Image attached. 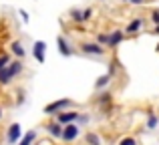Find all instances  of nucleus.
<instances>
[{"label":"nucleus","mask_w":159,"mask_h":145,"mask_svg":"<svg viewBox=\"0 0 159 145\" xmlns=\"http://www.w3.org/2000/svg\"><path fill=\"white\" fill-rule=\"evenodd\" d=\"M22 73H24V63L20 59H12L10 63L0 71V85H2V87L10 85V83L16 81Z\"/></svg>","instance_id":"1"},{"label":"nucleus","mask_w":159,"mask_h":145,"mask_svg":"<svg viewBox=\"0 0 159 145\" xmlns=\"http://www.w3.org/2000/svg\"><path fill=\"white\" fill-rule=\"evenodd\" d=\"M75 107H77V105H75L73 99L62 97V99H57V101H52V103H48V105H44L43 113L48 115V117H57L58 113H62V111H66V109H75Z\"/></svg>","instance_id":"2"},{"label":"nucleus","mask_w":159,"mask_h":145,"mask_svg":"<svg viewBox=\"0 0 159 145\" xmlns=\"http://www.w3.org/2000/svg\"><path fill=\"white\" fill-rule=\"evenodd\" d=\"M79 51H81L85 57L103 59V57H105V52H107V48L101 47L99 43H95V40H83V43H79Z\"/></svg>","instance_id":"3"},{"label":"nucleus","mask_w":159,"mask_h":145,"mask_svg":"<svg viewBox=\"0 0 159 145\" xmlns=\"http://www.w3.org/2000/svg\"><path fill=\"white\" fill-rule=\"evenodd\" d=\"M22 137V125L20 123H10L6 129V143L8 145H16Z\"/></svg>","instance_id":"4"},{"label":"nucleus","mask_w":159,"mask_h":145,"mask_svg":"<svg viewBox=\"0 0 159 145\" xmlns=\"http://www.w3.org/2000/svg\"><path fill=\"white\" fill-rule=\"evenodd\" d=\"M81 135V127H79V123H69V125L62 127V141L65 143H73L75 139Z\"/></svg>","instance_id":"5"},{"label":"nucleus","mask_w":159,"mask_h":145,"mask_svg":"<svg viewBox=\"0 0 159 145\" xmlns=\"http://www.w3.org/2000/svg\"><path fill=\"white\" fill-rule=\"evenodd\" d=\"M32 59L39 65H44V61H47V43L44 40H34V44H32Z\"/></svg>","instance_id":"6"},{"label":"nucleus","mask_w":159,"mask_h":145,"mask_svg":"<svg viewBox=\"0 0 159 145\" xmlns=\"http://www.w3.org/2000/svg\"><path fill=\"white\" fill-rule=\"evenodd\" d=\"M57 48H58V52H61L62 57H73L75 55V48H73V44H70V40L66 39V36H62V34L57 36Z\"/></svg>","instance_id":"7"},{"label":"nucleus","mask_w":159,"mask_h":145,"mask_svg":"<svg viewBox=\"0 0 159 145\" xmlns=\"http://www.w3.org/2000/svg\"><path fill=\"white\" fill-rule=\"evenodd\" d=\"M79 115H81V113H79L77 109H66V111H62V113H58L54 119H57L61 125H69V123H77Z\"/></svg>","instance_id":"8"},{"label":"nucleus","mask_w":159,"mask_h":145,"mask_svg":"<svg viewBox=\"0 0 159 145\" xmlns=\"http://www.w3.org/2000/svg\"><path fill=\"white\" fill-rule=\"evenodd\" d=\"M10 52H12V57H14V59H20V61H22L24 57H26V48H24L22 40H12V43H10Z\"/></svg>","instance_id":"9"},{"label":"nucleus","mask_w":159,"mask_h":145,"mask_svg":"<svg viewBox=\"0 0 159 145\" xmlns=\"http://www.w3.org/2000/svg\"><path fill=\"white\" fill-rule=\"evenodd\" d=\"M123 40H125V32H123V30H111V32H109V47H107V48L119 47Z\"/></svg>","instance_id":"10"},{"label":"nucleus","mask_w":159,"mask_h":145,"mask_svg":"<svg viewBox=\"0 0 159 145\" xmlns=\"http://www.w3.org/2000/svg\"><path fill=\"white\" fill-rule=\"evenodd\" d=\"M62 127H65V125H61V123L54 119V121H51V123L47 125V131H48V135H51V137L61 139V137H62Z\"/></svg>","instance_id":"11"},{"label":"nucleus","mask_w":159,"mask_h":145,"mask_svg":"<svg viewBox=\"0 0 159 145\" xmlns=\"http://www.w3.org/2000/svg\"><path fill=\"white\" fill-rule=\"evenodd\" d=\"M143 24H145V20H143V18H133L131 22L127 24V28H125L123 32H127V34H137V32L143 28Z\"/></svg>","instance_id":"12"},{"label":"nucleus","mask_w":159,"mask_h":145,"mask_svg":"<svg viewBox=\"0 0 159 145\" xmlns=\"http://www.w3.org/2000/svg\"><path fill=\"white\" fill-rule=\"evenodd\" d=\"M111 81H113V77H111L109 73L101 75V77H97V81H95V91H103V89H107V87L111 85Z\"/></svg>","instance_id":"13"},{"label":"nucleus","mask_w":159,"mask_h":145,"mask_svg":"<svg viewBox=\"0 0 159 145\" xmlns=\"http://www.w3.org/2000/svg\"><path fill=\"white\" fill-rule=\"evenodd\" d=\"M69 18H70V22H75V24H83L85 22V18H83V8H70Z\"/></svg>","instance_id":"14"},{"label":"nucleus","mask_w":159,"mask_h":145,"mask_svg":"<svg viewBox=\"0 0 159 145\" xmlns=\"http://www.w3.org/2000/svg\"><path fill=\"white\" fill-rule=\"evenodd\" d=\"M111 101H113V95L109 93V91H103V93H99V97H97V105H99V107L111 105Z\"/></svg>","instance_id":"15"},{"label":"nucleus","mask_w":159,"mask_h":145,"mask_svg":"<svg viewBox=\"0 0 159 145\" xmlns=\"http://www.w3.org/2000/svg\"><path fill=\"white\" fill-rule=\"evenodd\" d=\"M34 141H36V131L32 129V131H28V133H24L22 137H20L18 145H32Z\"/></svg>","instance_id":"16"},{"label":"nucleus","mask_w":159,"mask_h":145,"mask_svg":"<svg viewBox=\"0 0 159 145\" xmlns=\"http://www.w3.org/2000/svg\"><path fill=\"white\" fill-rule=\"evenodd\" d=\"M85 143L87 145H101L103 141H101V137H99L95 131H89V133L85 135Z\"/></svg>","instance_id":"17"},{"label":"nucleus","mask_w":159,"mask_h":145,"mask_svg":"<svg viewBox=\"0 0 159 145\" xmlns=\"http://www.w3.org/2000/svg\"><path fill=\"white\" fill-rule=\"evenodd\" d=\"M95 43H99L101 47H109V32H97V36H95Z\"/></svg>","instance_id":"18"},{"label":"nucleus","mask_w":159,"mask_h":145,"mask_svg":"<svg viewBox=\"0 0 159 145\" xmlns=\"http://www.w3.org/2000/svg\"><path fill=\"white\" fill-rule=\"evenodd\" d=\"M10 61H12V57L8 55V52H0V71H2V69L10 63Z\"/></svg>","instance_id":"19"},{"label":"nucleus","mask_w":159,"mask_h":145,"mask_svg":"<svg viewBox=\"0 0 159 145\" xmlns=\"http://www.w3.org/2000/svg\"><path fill=\"white\" fill-rule=\"evenodd\" d=\"M93 14H95V10L91 6H87V8H83V18H85V22H89L91 18H93Z\"/></svg>","instance_id":"20"},{"label":"nucleus","mask_w":159,"mask_h":145,"mask_svg":"<svg viewBox=\"0 0 159 145\" xmlns=\"http://www.w3.org/2000/svg\"><path fill=\"white\" fill-rule=\"evenodd\" d=\"M157 125H159L157 117H155V115H149V117H147V129H155Z\"/></svg>","instance_id":"21"},{"label":"nucleus","mask_w":159,"mask_h":145,"mask_svg":"<svg viewBox=\"0 0 159 145\" xmlns=\"http://www.w3.org/2000/svg\"><path fill=\"white\" fill-rule=\"evenodd\" d=\"M18 14H20V20H22L24 24H28V22H30V14H28V12L24 10V8H20V10H18Z\"/></svg>","instance_id":"22"},{"label":"nucleus","mask_w":159,"mask_h":145,"mask_svg":"<svg viewBox=\"0 0 159 145\" xmlns=\"http://www.w3.org/2000/svg\"><path fill=\"white\" fill-rule=\"evenodd\" d=\"M117 67H119V63H117V61H111V63H109V75H111V77H115V73H117Z\"/></svg>","instance_id":"23"},{"label":"nucleus","mask_w":159,"mask_h":145,"mask_svg":"<svg viewBox=\"0 0 159 145\" xmlns=\"http://www.w3.org/2000/svg\"><path fill=\"white\" fill-rule=\"evenodd\" d=\"M119 145H137V141H135V137H123L119 141Z\"/></svg>","instance_id":"24"},{"label":"nucleus","mask_w":159,"mask_h":145,"mask_svg":"<svg viewBox=\"0 0 159 145\" xmlns=\"http://www.w3.org/2000/svg\"><path fill=\"white\" fill-rule=\"evenodd\" d=\"M151 22L153 24H159V10H153L151 12Z\"/></svg>","instance_id":"25"},{"label":"nucleus","mask_w":159,"mask_h":145,"mask_svg":"<svg viewBox=\"0 0 159 145\" xmlns=\"http://www.w3.org/2000/svg\"><path fill=\"white\" fill-rule=\"evenodd\" d=\"M24 101H26V97H24V93H20V95H18V99H16V105H18V107H20V105H24Z\"/></svg>","instance_id":"26"},{"label":"nucleus","mask_w":159,"mask_h":145,"mask_svg":"<svg viewBox=\"0 0 159 145\" xmlns=\"http://www.w3.org/2000/svg\"><path fill=\"white\" fill-rule=\"evenodd\" d=\"M145 2V0H129V4H135V6H137V4H143Z\"/></svg>","instance_id":"27"},{"label":"nucleus","mask_w":159,"mask_h":145,"mask_svg":"<svg viewBox=\"0 0 159 145\" xmlns=\"http://www.w3.org/2000/svg\"><path fill=\"white\" fill-rule=\"evenodd\" d=\"M153 34L159 36V24H155V26H153Z\"/></svg>","instance_id":"28"},{"label":"nucleus","mask_w":159,"mask_h":145,"mask_svg":"<svg viewBox=\"0 0 159 145\" xmlns=\"http://www.w3.org/2000/svg\"><path fill=\"white\" fill-rule=\"evenodd\" d=\"M0 119H2V109H0Z\"/></svg>","instance_id":"29"},{"label":"nucleus","mask_w":159,"mask_h":145,"mask_svg":"<svg viewBox=\"0 0 159 145\" xmlns=\"http://www.w3.org/2000/svg\"><path fill=\"white\" fill-rule=\"evenodd\" d=\"M123 2H129V0H123Z\"/></svg>","instance_id":"30"}]
</instances>
